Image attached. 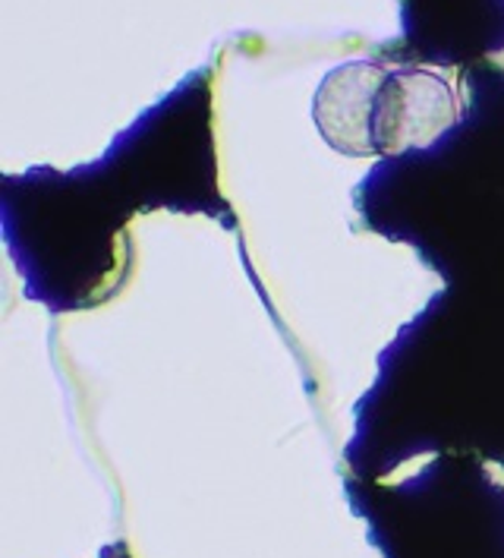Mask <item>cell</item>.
I'll return each mask as SVG.
<instances>
[{"label": "cell", "mask_w": 504, "mask_h": 558, "mask_svg": "<svg viewBox=\"0 0 504 558\" xmlns=\"http://www.w3.org/2000/svg\"><path fill=\"white\" fill-rule=\"evenodd\" d=\"M460 123V98L442 73L407 66L391 73L376 108V148L404 158L435 148Z\"/></svg>", "instance_id": "1"}, {"label": "cell", "mask_w": 504, "mask_h": 558, "mask_svg": "<svg viewBox=\"0 0 504 558\" xmlns=\"http://www.w3.org/2000/svg\"><path fill=\"white\" fill-rule=\"evenodd\" d=\"M391 76L379 60H347L328 70L312 95V123L337 155L376 158V108Z\"/></svg>", "instance_id": "2"}, {"label": "cell", "mask_w": 504, "mask_h": 558, "mask_svg": "<svg viewBox=\"0 0 504 558\" xmlns=\"http://www.w3.org/2000/svg\"><path fill=\"white\" fill-rule=\"evenodd\" d=\"M489 60H492V63H499V66H502V70H504V51H495V54H492V58H489Z\"/></svg>", "instance_id": "3"}]
</instances>
